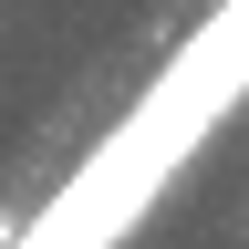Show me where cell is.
<instances>
[{"label": "cell", "instance_id": "cell-1", "mask_svg": "<svg viewBox=\"0 0 249 249\" xmlns=\"http://www.w3.org/2000/svg\"><path fill=\"white\" fill-rule=\"evenodd\" d=\"M239 93H249V0H229V11L156 73V93L73 166V187H62L42 218H21V249H114L145 218V197L187 166V145H208V124L229 114Z\"/></svg>", "mask_w": 249, "mask_h": 249}, {"label": "cell", "instance_id": "cell-2", "mask_svg": "<svg viewBox=\"0 0 249 249\" xmlns=\"http://www.w3.org/2000/svg\"><path fill=\"white\" fill-rule=\"evenodd\" d=\"M0 249H21V208H0Z\"/></svg>", "mask_w": 249, "mask_h": 249}]
</instances>
